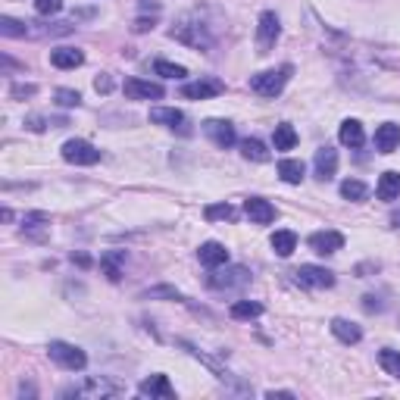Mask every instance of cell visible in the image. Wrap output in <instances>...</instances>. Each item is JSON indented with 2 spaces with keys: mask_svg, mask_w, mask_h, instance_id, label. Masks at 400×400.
Returning a JSON list of instances; mask_svg holds the SVG:
<instances>
[{
  "mask_svg": "<svg viewBox=\"0 0 400 400\" xmlns=\"http://www.w3.org/2000/svg\"><path fill=\"white\" fill-rule=\"evenodd\" d=\"M294 69L291 66H281V69H269V72H260L250 78V91L260 94V97H279L281 88L288 85Z\"/></svg>",
  "mask_w": 400,
  "mask_h": 400,
  "instance_id": "cell-1",
  "label": "cell"
},
{
  "mask_svg": "<svg viewBox=\"0 0 400 400\" xmlns=\"http://www.w3.org/2000/svg\"><path fill=\"white\" fill-rule=\"evenodd\" d=\"M47 354L57 366L69 372H82L85 366H88V357H85L82 347H75V344H66V341H50V347H47Z\"/></svg>",
  "mask_w": 400,
  "mask_h": 400,
  "instance_id": "cell-2",
  "label": "cell"
},
{
  "mask_svg": "<svg viewBox=\"0 0 400 400\" xmlns=\"http://www.w3.org/2000/svg\"><path fill=\"white\" fill-rule=\"evenodd\" d=\"M63 160L66 163H75V166H94L100 160V151L91 144V141H82V138H72L63 144Z\"/></svg>",
  "mask_w": 400,
  "mask_h": 400,
  "instance_id": "cell-3",
  "label": "cell"
},
{
  "mask_svg": "<svg viewBox=\"0 0 400 400\" xmlns=\"http://www.w3.org/2000/svg\"><path fill=\"white\" fill-rule=\"evenodd\" d=\"M279 31H281L279 16L272 10H266L260 16V26H256V47H260V53H269V47L276 44V38H279Z\"/></svg>",
  "mask_w": 400,
  "mask_h": 400,
  "instance_id": "cell-4",
  "label": "cell"
},
{
  "mask_svg": "<svg viewBox=\"0 0 400 400\" xmlns=\"http://www.w3.org/2000/svg\"><path fill=\"white\" fill-rule=\"evenodd\" d=\"M294 276L303 288H332L335 285V272H328L325 266H310L307 263V266H301Z\"/></svg>",
  "mask_w": 400,
  "mask_h": 400,
  "instance_id": "cell-5",
  "label": "cell"
},
{
  "mask_svg": "<svg viewBox=\"0 0 400 400\" xmlns=\"http://www.w3.org/2000/svg\"><path fill=\"white\" fill-rule=\"evenodd\" d=\"M225 91V82L219 78H200V82H188L182 88V97L188 100H207V97H219Z\"/></svg>",
  "mask_w": 400,
  "mask_h": 400,
  "instance_id": "cell-6",
  "label": "cell"
},
{
  "mask_svg": "<svg viewBox=\"0 0 400 400\" xmlns=\"http://www.w3.org/2000/svg\"><path fill=\"white\" fill-rule=\"evenodd\" d=\"M122 91H125V97H131V100H160L163 97V85L141 82V78H125Z\"/></svg>",
  "mask_w": 400,
  "mask_h": 400,
  "instance_id": "cell-7",
  "label": "cell"
},
{
  "mask_svg": "<svg viewBox=\"0 0 400 400\" xmlns=\"http://www.w3.org/2000/svg\"><path fill=\"white\" fill-rule=\"evenodd\" d=\"M341 247H344V234H341V232L325 229V232L310 234V250H313V254H319V256H325V254H338Z\"/></svg>",
  "mask_w": 400,
  "mask_h": 400,
  "instance_id": "cell-8",
  "label": "cell"
},
{
  "mask_svg": "<svg viewBox=\"0 0 400 400\" xmlns=\"http://www.w3.org/2000/svg\"><path fill=\"white\" fill-rule=\"evenodd\" d=\"M203 131L213 138L216 147H232L234 141H238V135H234V125L225 122V119H207V122H203Z\"/></svg>",
  "mask_w": 400,
  "mask_h": 400,
  "instance_id": "cell-9",
  "label": "cell"
},
{
  "mask_svg": "<svg viewBox=\"0 0 400 400\" xmlns=\"http://www.w3.org/2000/svg\"><path fill=\"white\" fill-rule=\"evenodd\" d=\"M198 28L200 26H194V22H182V26H175L169 35L175 38V41L188 44V47H200V50H207V47H210V35H207V31H200V35H198Z\"/></svg>",
  "mask_w": 400,
  "mask_h": 400,
  "instance_id": "cell-10",
  "label": "cell"
},
{
  "mask_svg": "<svg viewBox=\"0 0 400 400\" xmlns=\"http://www.w3.org/2000/svg\"><path fill=\"white\" fill-rule=\"evenodd\" d=\"M250 281V272L244 269V266H232V269H225V272H216V276H210V288H241V285H247Z\"/></svg>",
  "mask_w": 400,
  "mask_h": 400,
  "instance_id": "cell-11",
  "label": "cell"
},
{
  "mask_svg": "<svg viewBox=\"0 0 400 400\" xmlns=\"http://www.w3.org/2000/svg\"><path fill=\"white\" fill-rule=\"evenodd\" d=\"M119 385L116 382H107V379H88L82 388H66L63 391V397H69V394H94V397H107V394H119Z\"/></svg>",
  "mask_w": 400,
  "mask_h": 400,
  "instance_id": "cell-12",
  "label": "cell"
},
{
  "mask_svg": "<svg viewBox=\"0 0 400 400\" xmlns=\"http://www.w3.org/2000/svg\"><path fill=\"white\" fill-rule=\"evenodd\" d=\"M138 394L141 397H163V400H172L175 397V388L169 385L166 375H151V379H144L138 385Z\"/></svg>",
  "mask_w": 400,
  "mask_h": 400,
  "instance_id": "cell-13",
  "label": "cell"
},
{
  "mask_svg": "<svg viewBox=\"0 0 400 400\" xmlns=\"http://www.w3.org/2000/svg\"><path fill=\"white\" fill-rule=\"evenodd\" d=\"M244 213L250 216V222L269 225L272 219H276V207H272L269 200H263V198H247L244 200Z\"/></svg>",
  "mask_w": 400,
  "mask_h": 400,
  "instance_id": "cell-14",
  "label": "cell"
},
{
  "mask_svg": "<svg viewBox=\"0 0 400 400\" xmlns=\"http://www.w3.org/2000/svg\"><path fill=\"white\" fill-rule=\"evenodd\" d=\"M375 147H379V153H394L400 147V125L394 122H385L375 129Z\"/></svg>",
  "mask_w": 400,
  "mask_h": 400,
  "instance_id": "cell-15",
  "label": "cell"
},
{
  "mask_svg": "<svg viewBox=\"0 0 400 400\" xmlns=\"http://www.w3.org/2000/svg\"><path fill=\"white\" fill-rule=\"evenodd\" d=\"M198 256H200V263L207 266V269H216V266L229 263V250H225V244H219V241H207V244H200Z\"/></svg>",
  "mask_w": 400,
  "mask_h": 400,
  "instance_id": "cell-16",
  "label": "cell"
},
{
  "mask_svg": "<svg viewBox=\"0 0 400 400\" xmlns=\"http://www.w3.org/2000/svg\"><path fill=\"white\" fill-rule=\"evenodd\" d=\"M313 166H316V178H328L338 172V151H332V147H323V151H316V160H313Z\"/></svg>",
  "mask_w": 400,
  "mask_h": 400,
  "instance_id": "cell-17",
  "label": "cell"
},
{
  "mask_svg": "<svg viewBox=\"0 0 400 400\" xmlns=\"http://www.w3.org/2000/svg\"><path fill=\"white\" fill-rule=\"evenodd\" d=\"M122 266H125V250H107L100 254V269L109 281H119L122 279Z\"/></svg>",
  "mask_w": 400,
  "mask_h": 400,
  "instance_id": "cell-18",
  "label": "cell"
},
{
  "mask_svg": "<svg viewBox=\"0 0 400 400\" xmlns=\"http://www.w3.org/2000/svg\"><path fill=\"white\" fill-rule=\"evenodd\" d=\"M50 63L57 69H75L85 63V53L75 50V47H57V50H50Z\"/></svg>",
  "mask_w": 400,
  "mask_h": 400,
  "instance_id": "cell-19",
  "label": "cell"
},
{
  "mask_svg": "<svg viewBox=\"0 0 400 400\" xmlns=\"http://www.w3.org/2000/svg\"><path fill=\"white\" fill-rule=\"evenodd\" d=\"M332 335L344 344H357L360 338H363V328H360L357 323H347V319H332Z\"/></svg>",
  "mask_w": 400,
  "mask_h": 400,
  "instance_id": "cell-20",
  "label": "cell"
},
{
  "mask_svg": "<svg viewBox=\"0 0 400 400\" xmlns=\"http://www.w3.org/2000/svg\"><path fill=\"white\" fill-rule=\"evenodd\" d=\"M338 138H341V144L344 147H363V125H360L357 119H344L341 122V131H338Z\"/></svg>",
  "mask_w": 400,
  "mask_h": 400,
  "instance_id": "cell-21",
  "label": "cell"
},
{
  "mask_svg": "<svg viewBox=\"0 0 400 400\" xmlns=\"http://www.w3.org/2000/svg\"><path fill=\"white\" fill-rule=\"evenodd\" d=\"M379 200H400V172H385L375 188Z\"/></svg>",
  "mask_w": 400,
  "mask_h": 400,
  "instance_id": "cell-22",
  "label": "cell"
},
{
  "mask_svg": "<svg viewBox=\"0 0 400 400\" xmlns=\"http://www.w3.org/2000/svg\"><path fill=\"white\" fill-rule=\"evenodd\" d=\"M151 122H153V125H166V129H175V125L185 122V116H182V109L153 107V109H151Z\"/></svg>",
  "mask_w": 400,
  "mask_h": 400,
  "instance_id": "cell-23",
  "label": "cell"
},
{
  "mask_svg": "<svg viewBox=\"0 0 400 400\" xmlns=\"http://www.w3.org/2000/svg\"><path fill=\"white\" fill-rule=\"evenodd\" d=\"M241 153H244V160H254V163H269V151H266V144L263 141H256V138H247V141H241Z\"/></svg>",
  "mask_w": 400,
  "mask_h": 400,
  "instance_id": "cell-24",
  "label": "cell"
},
{
  "mask_svg": "<svg viewBox=\"0 0 400 400\" xmlns=\"http://www.w3.org/2000/svg\"><path fill=\"white\" fill-rule=\"evenodd\" d=\"M279 175H281V182H288V185H301L303 182V163L301 160H281Z\"/></svg>",
  "mask_w": 400,
  "mask_h": 400,
  "instance_id": "cell-25",
  "label": "cell"
},
{
  "mask_svg": "<svg viewBox=\"0 0 400 400\" xmlns=\"http://www.w3.org/2000/svg\"><path fill=\"white\" fill-rule=\"evenodd\" d=\"M272 250H276L279 256H291L297 250V234L294 232H276L272 234Z\"/></svg>",
  "mask_w": 400,
  "mask_h": 400,
  "instance_id": "cell-26",
  "label": "cell"
},
{
  "mask_svg": "<svg viewBox=\"0 0 400 400\" xmlns=\"http://www.w3.org/2000/svg\"><path fill=\"white\" fill-rule=\"evenodd\" d=\"M272 141H276V151H294L297 131L288 122H281V125H276V135H272Z\"/></svg>",
  "mask_w": 400,
  "mask_h": 400,
  "instance_id": "cell-27",
  "label": "cell"
},
{
  "mask_svg": "<svg viewBox=\"0 0 400 400\" xmlns=\"http://www.w3.org/2000/svg\"><path fill=\"white\" fill-rule=\"evenodd\" d=\"M28 22H16L10 16H0V35L4 38H26L28 35Z\"/></svg>",
  "mask_w": 400,
  "mask_h": 400,
  "instance_id": "cell-28",
  "label": "cell"
},
{
  "mask_svg": "<svg viewBox=\"0 0 400 400\" xmlns=\"http://www.w3.org/2000/svg\"><path fill=\"white\" fill-rule=\"evenodd\" d=\"M203 216H207L210 222H232V219H234V207H232V203H210V207L203 210Z\"/></svg>",
  "mask_w": 400,
  "mask_h": 400,
  "instance_id": "cell-29",
  "label": "cell"
},
{
  "mask_svg": "<svg viewBox=\"0 0 400 400\" xmlns=\"http://www.w3.org/2000/svg\"><path fill=\"white\" fill-rule=\"evenodd\" d=\"M263 313V303L256 301H238L232 303V319H256Z\"/></svg>",
  "mask_w": 400,
  "mask_h": 400,
  "instance_id": "cell-30",
  "label": "cell"
},
{
  "mask_svg": "<svg viewBox=\"0 0 400 400\" xmlns=\"http://www.w3.org/2000/svg\"><path fill=\"white\" fill-rule=\"evenodd\" d=\"M341 198L344 200H366L369 198V188L363 182H357V178H347V182H341Z\"/></svg>",
  "mask_w": 400,
  "mask_h": 400,
  "instance_id": "cell-31",
  "label": "cell"
},
{
  "mask_svg": "<svg viewBox=\"0 0 400 400\" xmlns=\"http://www.w3.org/2000/svg\"><path fill=\"white\" fill-rule=\"evenodd\" d=\"M379 363H382V369H385L388 375L400 379V354H397V350H382V354H379Z\"/></svg>",
  "mask_w": 400,
  "mask_h": 400,
  "instance_id": "cell-32",
  "label": "cell"
},
{
  "mask_svg": "<svg viewBox=\"0 0 400 400\" xmlns=\"http://www.w3.org/2000/svg\"><path fill=\"white\" fill-rule=\"evenodd\" d=\"M153 69H156V75H163V78H185V66H175V63H166V60H156L153 63Z\"/></svg>",
  "mask_w": 400,
  "mask_h": 400,
  "instance_id": "cell-33",
  "label": "cell"
},
{
  "mask_svg": "<svg viewBox=\"0 0 400 400\" xmlns=\"http://www.w3.org/2000/svg\"><path fill=\"white\" fill-rule=\"evenodd\" d=\"M38 16H57L63 10V0H35Z\"/></svg>",
  "mask_w": 400,
  "mask_h": 400,
  "instance_id": "cell-34",
  "label": "cell"
},
{
  "mask_svg": "<svg viewBox=\"0 0 400 400\" xmlns=\"http://www.w3.org/2000/svg\"><path fill=\"white\" fill-rule=\"evenodd\" d=\"M57 104H60V107H78V104H82V94H78V91H69V88H60V91H57Z\"/></svg>",
  "mask_w": 400,
  "mask_h": 400,
  "instance_id": "cell-35",
  "label": "cell"
},
{
  "mask_svg": "<svg viewBox=\"0 0 400 400\" xmlns=\"http://www.w3.org/2000/svg\"><path fill=\"white\" fill-rule=\"evenodd\" d=\"M147 297H172V301H185L178 291H172V288H153V291H147Z\"/></svg>",
  "mask_w": 400,
  "mask_h": 400,
  "instance_id": "cell-36",
  "label": "cell"
},
{
  "mask_svg": "<svg viewBox=\"0 0 400 400\" xmlns=\"http://www.w3.org/2000/svg\"><path fill=\"white\" fill-rule=\"evenodd\" d=\"M94 88H97L100 94H109V91H113V78H109V75H97V78H94Z\"/></svg>",
  "mask_w": 400,
  "mask_h": 400,
  "instance_id": "cell-37",
  "label": "cell"
},
{
  "mask_svg": "<svg viewBox=\"0 0 400 400\" xmlns=\"http://www.w3.org/2000/svg\"><path fill=\"white\" fill-rule=\"evenodd\" d=\"M13 97H31V94H35V85H26V88H22V85H13Z\"/></svg>",
  "mask_w": 400,
  "mask_h": 400,
  "instance_id": "cell-38",
  "label": "cell"
},
{
  "mask_svg": "<svg viewBox=\"0 0 400 400\" xmlns=\"http://www.w3.org/2000/svg\"><path fill=\"white\" fill-rule=\"evenodd\" d=\"M72 263H78V266H91V260L85 254H72Z\"/></svg>",
  "mask_w": 400,
  "mask_h": 400,
  "instance_id": "cell-39",
  "label": "cell"
},
{
  "mask_svg": "<svg viewBox=\"0 0 400 400\" xmlns=\"http://www.w3.org/2000/svg\"><path fill=\"white\" fill-rule=\"evenodd\" d=\"M391 222H394V229H400V213H394V216H391Z\"/></svg>",
  "mask_w": 400,
  "mask_h": 400,
  "instance_id": "cell-40",
  "label": "cell"
}]
</instances>
